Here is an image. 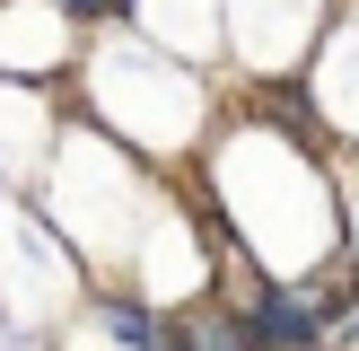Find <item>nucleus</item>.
Here are the masks:
<instances>
[{
  "label": "nucleus",
  "mask_w": 359,
  "mask_h": 351,
  "mask_svg": "<svg viewBox=\"0 0 359 351\" xmlns=\"http://www.w3.org/2000/svg\"><path fill=\"white\" fill-rule=\"evenodd\" d=\"M351 333H359V316H351Z\"/></svg>",
  "instance_id": "nucleus-3"
},
{
  "label": "nucleus",
  "mask_w": 359,
  "mask_h": 351,
  "mask_svg": "<svg viewBox=\"0 0 359 351\" xmlns=\"http://www.w3.org/2000/svg\"><path fill=\"white\" fill-rule=\"evenodd\" d=\"M316 333V298H272L255 316V343H307Z\"/></svg>",
  "instance_id": "nucleus-1"
},
{
  "label": "nucleus",
  "mask_w": 359,
  "mask_h": 351,
  "mask_svg": "<svg viewBox=\"0 0 359 351\" xmlns=\"http://www.w3.org/2000/svg\"><path fill=\"white\" fill-rule=\"evenodd\" d=\"M184 351H255V325H228V316H210V325H193Z\"/></svg>",
  "instance_id": "nucleus-2"
}]
</instances>
